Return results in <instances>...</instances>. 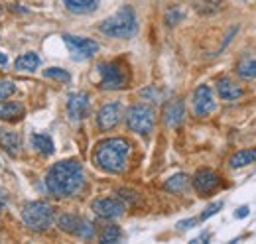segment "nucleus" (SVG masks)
<instances>
[{"mask_svg": "<svg viewBox=\"0 0 256 244\" xmlns=\"http://www.w3.org/2000/svg\"><path fill=\"white\" fill-rule=\"evenodd\" d=\"M98 75H100V89L104 91H118L124 89L130 81V73H128L126 65L122 61H106L100 63L96 67Z\"/></svg>", "mask_w": 256, "mask_h": 244, "instance_id": "5", "label": "nucleus"}, {"mask_svg": "<svg viewBox=\"0 0 256 244\" xmlns=\"http://www.w3.org/2000/svg\"><path fill=\"white\" fill-rule=\"evenodd\" d=\"M22 220L36 232H46L54 224V209L46 201H30L22 207Z\"/></svg>", "mask_w": 256, "mask_h": 244, "instance_id": "4", "label": "nucleus"}, {"mask_svg": "<svg viewBox=\"0 0 256 244\" xmlns=\"http://www.w3.org/2000/svg\"><path fill=\"white\" fill-rule=\"evenodd\" d=\"M44 77L54 79V81H60V83H69L71 81V73L62 69V67H50V69H46L44 71Z\"/></svg>", "mask_w": 256, "mask_h": 244, "instance_id": "25", "label": "nucleus"}, {"mask_svg": "<svg viewBox=\"0 0 256 244\" xmlns=\"http://www.w3.org/2000/svg\"><path fill=\"white\" fill-rule=\"evenodd\" d=\"M120 236H122V230H120L116 224H110V226H104V230L100 232V242H104V244L118 242Z\"/></svg>", "mask_w": 256, "mask_h": 244, "instance_id": "24", "label": "nucleus"}, {"mask_svg": "<svg viewBox=\"0 0 256 244\" xmlns=\"http://www.w3.org/2000/svg\"><path fill=\"white\" fill-rule=\"evenodd\" d=\"M217 94L223 100H236V98H240L244 94V89H242V85H238L230 77H221L217 81Z\"/></svg>", "mask_w": 256, "mask_h": 244, "instance_id": "16", "label": "nucleus"}, {"mask_svg": "<svg viewBox=\"0 0 256 244\" xmlns=\"http://www.w3.org/2000/svg\"><path fill=\"white\" fill-rule=\"evenodd\" d=\"M164 189L170 193H184L190 189V178L186 174H176L164 183Z\"/></svg>", "mask_w": 256, "mask_h": 244, "instance_id": "20", "label": "nucleus"}, {"mask_svg": "<svg viewBox=\"0 0 256 244\" xmlns=\"http://www.w3.org/2000/svg\"><path fill=\"white\" fill-rule=\"evenodd\" d=\"M236 73L242 79H254L256 77V58H244L236 65Z\"/></svg>", "mask_w": 256, "mask_h": 244, "instance_id": "23", "label": "nucleus"}, {"mask_svg": "<svg viewBox=\"0 0 256 244\" xmlns=\"http://www.w3.org/2000/svg\"><path fill=\"white\" fill-rule=\"evenodd\" d=\"M64 4L73 14H93L98 8V0H64Z\"/></svg>", "mask_w": 256, "mask_h": 244, "instance_id": "18", "label": "nucleus"}, {"mask_svg": "<svg viewBox=\"0 0 256 244\" xmlns=\"http://www.w3.org/2000/svg\"><path fill=\"white\" fill-rule=\"evenodd\" d=\"M120 118H122V104L120 102H108V104H102L100 110L96 112V126L102 132H110L112 128L118 126Z\"/></svg>", "mask_w": 256, "mask_h": 244, "instance_id": "9", "label": "nucleus"}, {"mask_svg": "<svg viewBox=\"0 0 256 244\" xmlns=\"http://www.w3.org/2000/svg\"><path fill=\"white\" fill-rule=\"evenodd\" d=\"M0 14H2V10H0Z\"/></svg>", "mask_w": 256, "mask_h": 244, "instance_id": "33", "label": "nucleus"}, {"mask_svg": "<svg viewBox=\"0 0 256 244\" xmlns=\"http://www.w3.org/2000/svg\"><path fill=\"white\" fill-rule=\"evenodd\" d=\"M40 56L38 54H34V52H28V54H22L18 60L14 61V67H16V71H28V73H32L36 71L38 67H40Z\"/></svg>", "mask_w": 256, "mask_h": 244, "instance_id": "19", "label": "nucleus"}, {"mask_svg": "<svg viewBox=\"0 0 256 244\" xmlns=\"http://www.w3.org/2000/svg\"><path fill=\"white\" fill-rule=\"evenodd\" d=\"M93 211H95L100 218H118L122 216L126 211V205L122 203V199H116V197H102V199H96L93 201Z\"/></svg>", "mask_w": 256, "mask_h": 244, "instance_id": "11", "label": "nucleus"}, {"mask_svg": "<svg viewBox=\"0 0 256 244\" xmlns=\"http://www.w3.org/2000/svg\"><path fill=\"white\" fill-rule=\"evenodd\" d=\"M248 214H250V207L244 205V207H238V209H236L234 216H236V218H244V216H248Z\"/></svg>", "mask_w": 256, "mask_h": 244, "instance_id": "30", "label": "nucleus"}, {"mask_svg": "<svg viewBox=\"0 0 256 244\" xmlns=\"http://www.w3.org/2000/svg\"><path fill=\"white\" fill-rule=\"evenodd\" d=\"M64 42L71 54V58L77 61H85L91 60L98 52V44L95 40H89V38H81V36H71V34H65Z\"/></svg>", "mask_w": 256, "mask_h": 244, "instance_id": "8", "label": "nucleus"}, {"mask_svg": "<svg viewBox=\"0 0 256 244\" xmlns=\"http://www.w3.org/2000/svg\"><path fill=\"white\" fill-rule=\"evenodd\" d=\"M58 226L67 232V234H73L77 238H83V240H91L95 236V226L91 220L83 218V216H77V214H69L65 213L58 218Z\"/></svg>", "mask_w": 256, "mask_h": 244, "instance_id": "7", "label": "nucleus"}, {"mask_svg": "<svg viewBox=\"0 0 256 244\" xmlns=\"http://www.w3.org/2000/svg\"><path fill=\"white\" fill-rule=\"evenodd\" d=\"M215 108H217V102H215L213 91L207 85H199L193 92V112L197 116H207L215 112Z\"/></svg>", "mask_w": 256, "mask_h": 244, "instance_id": "12", "label": "nucleus"}, {"mask_svg": "<svg viewBox=\"0 0 256 244\" xmlns=\"http://www.w3.org/2000/svg\"><path fill=\"white\" fill-rule=\"evenodd\" d=\"M126 124L132 132L146 136L156 126V110L150 104H132L126 112Z\"/></svg>", "mask_w": 256, "mask_h": 244, "instance_id": "6", "label": "nucleus"}, {"mask_svg": "<svg viewBox=\"0 0 256 244\" xmlns=\"http://www.w3.org/2000/svg\"><path fill=\"white\" fill-rule=\"evenodd\" d=\"M6 201H8V193H6L4 189H0V207H2Z\"/></svg>", "mask_w": 256, "mask_h": 244, "instance_id": "31", "label": "nucleus"}, {"mask_svg": "<svg viewBox=\"0 0 256 244\" xmlns=\"http://www.w3.org/2000/svg\"><path fill=\"white\" fill-rule=\"evenodd\" d=\"M85 170L79 160H62L54 164L46 176V187L54 197H75L85 187Z\"/></svg>", "mask_w": 256, "mask_h": 244, "instance_id": "1", "label": "nucleus"}, {"mask_svg": "<svg viewBox=\"0 0 256 244\" xmlns=\"http://www.w3.org/2000/svg\"><path fill=\"white\" fill-rule=\"evenodd\" d=\"M132 146L126 138H106L98 142L95 150V164L108 174H122L128 166Z\"/></svg>", "mask_w": 256, "mask_h": 244, "instance_id": "2", "label": "nucleus"}, {"mask_svg": "<svg viewBox=\"0 0 256 244\" xmlns=\"http://www.w3.org/2000/svg\"><path fill=\"white\" fill-rule=\"evenodd\" d=\"M16 92V85L10 79H0V98H8Z\"/></svg>", "mask_w": 256, "mask_h": 244, "instance_id": "26", "label": "nucleus"}, {"mask_svg": "<svg viewBox=\"0 0 256 244\" xmlns=\"http://www.w3.org/2000/svg\"><path fill=\"white\" fill-rule=\"evenodd\" d=\"M0 148L8 156L12 158H18L22 152V140H20V134L10 130V128H4L0 126Z\"/></svg>", "mask_w": 256, "mask_h": 244, "instance_id": "14", "label": "nucleus"}, {"mask_svg": "<svg viewBox=\"0 0 256 244\" xmlns=\"http://www.w3.org/2000/svg\"><path fill=\"white\" fill-rule=\"evenodd\" d=\"M254 162H256V148H250V150H240V152L234 154V156L230 158L228 166H230L232 170H238V168H244V166L254 164Z\"/></svg>", "mask_w": 256, "mask_h": 244, "instance_id": "21", "label": "nucleus"}, {"mask_svg": "<svg viewBox=\"0 0 256 244\" xmlns=\"http://www.w3.org/2000/svg\"><path fill=\"white\" fill-rule=\"evenodd\" d=\"M98 30L108 38H118V40H130L138 34V16L132 6H122L116 10L112 16L100 22Z\"/></svg>", "mask_w": 256, "mask_h": 244, "instance_id": "3", "label": "nucleus"}, {"mask_svg": "<svg viewBox=\"0 0 256 244\" xmlns=\"http://www.w3.org/2000/svg\"><path fill=\"white\" fill-rule=\"evenodd\" d=\"M32 146L44 156H52L56 152V146H54V140L48 136V134H32Z\"/></svg>", "mask_w": 256, "mask_h": 244, "instance_id": "22", "label": "nucleus"}, {"mask_svg": "<svg viewBox=\"0 0 256 244\" xmlns=\"http://www.w3.org/2000/svg\"><path fill=\"white\" fill-rule=\"evenodd\" d=\"M184 12L180 10V8H172L170 12H168V16H166V22H168V26H176L180 20H184Z\"/></svg>", "mask_w": 256, "mask_h": 244, "instance_id": "28", "label": "nucleus"}, {"mask_svg": "<svg viewBox=\"0 0 256 244\" xmlns=\"http://www.w3.org/2000/svg\"><path fill=\"white\" fill-rule=\"evenodd\" d=\"M91 112V96L87 92H73L67 98V114L75 122L87 118Z\"/></svg>", "mask_w": 256, "mask_h": 244, "instance_id": "10", "label": "nucleus"}, {"mask_svg": "<svg viewBox=\"0 0 256 244\" xmlns=\"http://www.w3.org/2000/svg\"><path fill=\"white\" fill-rule=\"evenodd\" d=\"M26 108L20 102H12V100H4L0 98V120L6 122H16L24 118Z\"/></svg>", "mask_w": 256, "mask_h": 244, "instance_id": "17", "label": "nucleus"}, {"mask_svg": "<svg viewBox=\"0 0 256 244\" xmlns=\"http://www.w3.org/2000/svg\"><path fill=\"white\" fill-rule=\"evenodd\" d=\"M197 222H199V218H188V220H180V222H178V228H180V230H188V228L195 226Z\"/></svg>", "mask_w": 256, "mask_h": 244, "instance_id": "29", "label": "nucleus"}, {"mask_svg": "<svg viewBox=\"0 0 256 244\" xmlns=\"http://www.w3.org/2000/svg\"><path fill=\"white\" fill-rule=\"evenodd\" d=\"M164 120L170 128H180L186 120V104L180 98L172 100L164 110Z\"/></svg>", "mask_w": 256, "mask_h": 244, "instance_id": "15", "label": "nucleus"}, {"mask_svg": "<svg viewBox=\"0 0 256 244\" xmlns=\"http://www.w3.org/2000/svg\"><path fill=\"white\" fill-rule=\"evenodd\" d=\"M221 209H223V203H221V201H219V203H213V205H209V207H207V209H205L203 213L199 214L197 218H199V222H203V220H207L209 216H213V214H217V213H219V211H221Z\"/></svg>", "mask_w": 256, "mask_h": 244, "instance_id": "27", "label": "nucleus"}, {"mask_svg": "<svg viewBox=\"0 0 256 244\" xmlns=\"http://www.w3.org/2000/svg\"><path fill=\"white\" fill-rule=\"evenodd\" d=\"M6 63H8V56H6V54H2V52H0V67H4V65H6Z\"/></svg>", "mask_w": 256, "mask_h": 244, "instance_id": "32", "label": "nucleus"}, {"mask_svg": "<svg viewBox=\"0 0 256 244\" xmlns=\"http://www.w3.org/2000/svg\"><path fill=\"white\" fill-rule=\"evenodd\" d=\"M192 183L199 195L207 197V195H211L215 189H219L221 178H219V174H215L213 170H199V172L193 176Z\"/></svg>", "mask_w": 256, "mask_h": 244, "instance_id": "13", "label": "nucleus"}]
</instances>
